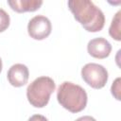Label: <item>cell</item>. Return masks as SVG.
I'll list each match as a JSON object with an SVG mask.
<instances>
[{"label": "cell", "mask_w": 121, "mask_h": 121, "mask_svg": "<svg viewBox=\"0 0 121 121\" xmlns=\"http://www.w3.org/2000/svg\"><path fill=\"white\" fill-rule=\"evenodd\" d=\"M9 82L14 87H22L27 83L29 78L28 68L23 63L13 64L7 74Z\"/></svg>", "instance_id": "8992f818"}, {"label": "cell", "mask_w": 121, "mask_h": 121, "mask_svg": "<svg viewBox=\"0 0 121 121\" xmlns=\"http://www.w3.org/2000/svg\"><path fill=\"white\" fill-rule=\"evenodd\" d=\"M56 84L49 77H39L34 79L26 89L28 102L35 108H43L47 105L51 94L55 91Z\"/></svg>", "instance_id": "3957f363"}, {"label": "cell", "mask_w": 121, "mask_h": 121, "mask_svg": "<svg viewBox=\"0 0 121 121\" xmlns=\"http://www.w3.org/2000/svg\"><path fill=\"white\" fill-rule=\"evenodd\" d=\"M83 80L94 89L103 88L108 81L107 69L98 63H87L81 69Z\"/></svg>", "instance_id": "277c9868"}, {"label": "cell", "mask_w": 121, "mask_h": 121, "mask_svg": "<svg viewBox=\"0 0 121 121\" xmlns=\"http://www.w3.org/2000/svg\"><path fill=\"white\" fill-rule=\"evenodd\" d=\"M120 16H121V10L117 11V13L114 15V17L112 20L110 28H109L110 36L116 41H121V30H120L121 29V27H120L121 19H120Z\"/></svg>", "instance_id": "9c48e42d"}, {"label": "cell", "mask_w": 121, "mask_h": 121, "mask_svg": "<svg viewBox=\"0 0 121 121\" xmlns=\"http://www.w3.org/2000/svg\"><path fill=\"white\" fill-rule=\"evenodd\" d=\"M68 7L74 18L89 32H98L105 25L102 10L89 0H70Z\"/></svg>", "instance_id": "6da1fadb"}, {"label": "cell", "mask_w": 121, "mask_h": 121, "mask_svg": "<svg viewBox=\"0 0 121 121\" xmlns=\"http://www.w3.org/2000/svg\"><path fill=\"white\" fill-rule=\"evenodd\" d=\"M76 121H96L94 117L90 116V115H84V116H81L79 118H78Z\"/></svg>", "instance_id": "4fadbf2b"}, {"label": "cell", "mask_w": 121, "mask_h": 121, "mask_svg": "<svg viewBox=\"0 0 121 121\" xmlns=\"http://www.w3.org/2000/svg\"><path fill=\"white\" fill-rule=\"evenodd\" d=\"M8 5L11 8L12 10L23 13L26 11H35L41 8L43 1L41 0H9Z\"/></svg>", "instance_id": "ba28073f"}, {"label": "cell", "mask_w": 121, "mask_h": 121, "mask_svg": "<svg viewBox=\"0 0 121 121\" xmlns=\"http://www.w3.org/2000/svg\"><path fill=\"white\" fill-rule=\"evenodd\" d=\"M57 99L64 109L77 113L85 109L88 97L86 91L81 86L70 81H64L58 88Z\"/></svg>", "instance_id": "7a4b0ae2"}, {"label": "cell", "mask_w": 121, "mask_h": 121, "mask_svg": "<svg viewBox=\"0 0 121 121\" xmlns=\"http://www.w3.org/2000/svg\"><path fill=\"white\" fill-rule=\"evenodd\" d=\"M2 60H1V58H0V73H1V71H2Z\"/></svg>", "instance_id": "5bb4252c"}, {"label": "cell", "mask_w": 121, "mask_h": 121, "mask_svg": "<svg viewBox=\"0 0 121 121\" xmlns=\"http://www.w3.org/2000/svg\"><path fill=\"white\" fill-rule=\"evenodd\" d=\"M87 50L92 57L101 60L107 58L110 55L112 51V45L106 39L98 37L91 40L88 43Z\"/></svg>", "instance_id": "52a82bcc"}, {"label": "cell", "mask_w": 121, "mask_h": 121, "mask_svg": "<svg viewBox=\"0 0 121 121\" xmlns=\"http://www.w3.org/2000/svg\"><path fill=\"white\" fill-rule=\"evenodd\" d=\"M28 121H48V120L45 116H43L42 114H34V115L30 116Z\"/></svg>", "instance_id": "7c38bea8"}, {"label": "cell", "mask_w": 121, "mask_h": 121, "mask_svg": "<svg viewBox=\"0 0 121 121\" xmlns=\"http://www.w3.org/2000/svg\"><path fill=\"white\" fill-rule=\"evenodd\" d=\"M111 91H112V95L117 100H120V78H117L113 81L112 88H111Z\"/></svg>", "instance_id": "8fae6325"}, {"label": "cell", "mask_w": 121, "mask_h": 121, "mask_svg": "<svg viewBox=\"0 0 121 121\" xmlns=\"http://www.w3.org/2000/svg\"><path fill=\"white\" fill-rule=\"evenodd\" d=\"M52 30L50 20L43 15H36L31 18L27 24L28 35L34 40H44Z\"/></svg>", "instance_id": "5b68a950"}, {"label": "cell", "mask_w": 121, "mask_h": 121, "mask_svg": "<svg viewBox=\"0 0 121 121\" xmlns=\"http://www.w3.org/2000/svg\"><path fill=\"white\" fill-rule=\"evenodd\" d=\"M9 23H10L9 15L6 10L0 9V32L5 31L9 27Z\"/></svg>", "instance_id": "30bf717a"}]
</instances>
